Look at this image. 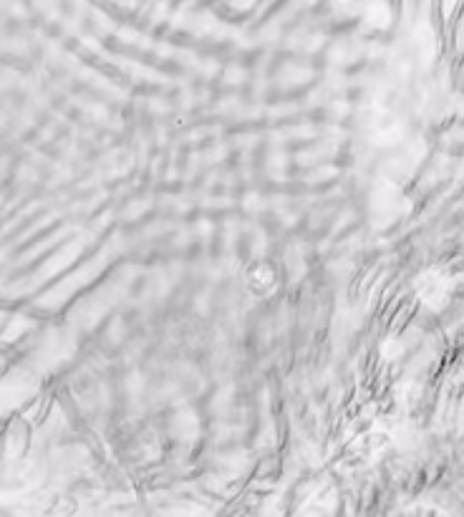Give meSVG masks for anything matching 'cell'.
<instances>
[{"label":"cell","mask_w":464,"mask_h":517,"mask_svg":"<svg viewBox=\"0 0 464 517\" xmlns=\"http://www.w3.org/2000/svg\"><path fill=\"white\" fill-rule=\"evenodd\" d=\"M250 273L258 275V283H250V290L255 296H268V293L275 288V273L268 265H263V263H260V265H252Z\"/></svg>","instance_id":"obj_1"}]
</instances>
